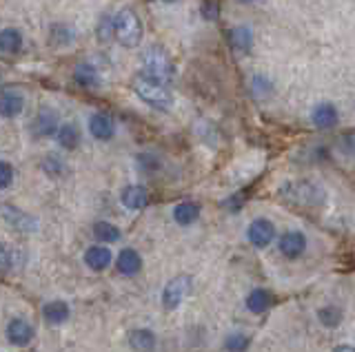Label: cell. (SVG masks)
Returning <instances> with one entry per match:
<instances>
[{
    "mask_svg": "<svg viewBox=\"0 0 355 352\" xmlns=\"http://www.w3.org/2000/svg\"><path fill=\"white\" fill-rule=\"evenodd\" d=\"M131 86H133V91H136V95L140 98V100L144 104H149L151 109H155V111H169V109L173 106V95L169 89H166V84L151 78V75H147V73L136 75Z\"/></svg>",
    "mask_w": 355,
    "mask_h": 352,
    "instance_id": "6da1fadb",
    "label": "cell"
},
{
    "mask_svg": "<svg viewBox=\"0 0 355 352\" xmlns=\"http://www.w3.org/2000/svg\"><path fill=\"white\" fill-rule=\"evenodd\" d=\"M280 193L286 202L297 204V206H318L324 202V191H322V186L311 180L286 182L280 189Z\"/></svg>",
    "mask_w": 355,
    "mask_h": 352,
    "instance_id": "7a4b0ae2",
    "label": "cell"
},
{
    "mask_svg": "<svg viewBox=\"0 0 355 352\" xmlns=\"http://www.w3.org/2000/svg\"><path fill=\"white\" fill-rule=\"evenodd\" d=\"M142 62H144V69H147V75L151 78L160 80L164 84L173 82L175 78V64L171 60V56L166 53L162 47H147L142 53Z\"/></svg>",
    "mask_w": 355,
    "mask_h": 352,
    "instance_id": "3957f363",
    "label": "cell"
},
{
    "mask_svg": "<svg viewBox=\"0 0 355 352\" xmlns=\"http://www.w3.org/2000/svg\"><path fill=\"white\" fill-rule=\"evenodd\" d=\"M114 20H116V40L120 45L127 49L138 47L142 42V34H144L138 14L133 12V9L125 7L114 16Z\"/></svg>",
    "mask_w": 355,
    "mask_h": 352,
    "instance_id": "277c9868",
    "label": "cell"
},
{
    "mask_svg": "<svg viewBox=\"0 0 355 352\" xmlns=\"http://www.w3.org/2000/svg\"><path fill=\"white\" fill-rule=\"evenodd\" d=\"M191 277L189 275H178V277H173L169 284L164 286L162 290V304L166 311H175L178 306H180L184 302V297L191 293Z\"/></svg>",
    "mask_w": 355,
    "mask_h": 352,
    "instance_id": "5b68a950",
    "label": "cell"
},
{
    "mask_svg": "<svg viewBox=\"0 0 355 352\" xmlns=\"http://www.w3.org/2000/svg\"><path fill=\"white\" fill-rule=\"evenodd\" d=\"M3 219L11 228L20 230V233H36L38 230V219L25 211H20L14 204H3Z\"/></svg>",
    "mask_w": 355,
    "mask_h": 352,
    "instance_id": "8992f818",
    "label": "cell"
},
{
    "mask_svg": "<svg viewBox=\"0 0 355 352\" xmlns=\"http://www.w3.org/2000/svg\"><path fill=\"white\" fill-rule=\"evenodd\" d=\"M33 133L38 138H51V136H58V131L62 124H58V113L53 111L49 106H42L40 111L33 118Z\"/></svg>",
    "mask_w": 355,
    "mask_h": 352,
    "instance_id": "52a82bcc",
    "label": "cell"
},
{
    "mask_svg": "<svg viewBox=\"0 0 355 352\" xmlns=\"http://www.w3.org/2000/svg\"><path fill=\"white\" fill-rule=\"evenodd\" d=\"M247 235H249V241L255 248H266L275 237V226H273V222H269V219L258 217L251 222Z\"/></svg>",
    "mask_w": 355,
    "mask_h": 352,
    "instance_id": "ba28073f",
    "label": "cell"
},
{
    "mask_svg": "<svg viewBox=\"0 0 355 352\" xmlns=\"http://www.w3.org/2000/svg\"><path fill=\"white\" fill-rule=\"evenodd\" d=\"M89 131H92V136L96 140L107 142L116 133V122L109 113H94L92 118H89Z\"/></svg>",
    "mask_w": 355,
    "mask_h": 352,
    "instance_id": "9c48e42d",
    "label": "cell"
},
{
    "mask_svg": "<svg viewBox=\"0 0 355 352\" xmlns=\"http://www.w3.org/2000/svg\"><path fill=\"white\" fill-rule=\"evenodd\" d=\"M7 339H9V344H14V346H27L33 339L31 324L25 322V319H20V317H14L7 324Z\"/></svg>",
    "mask_w": 355,
    "mask_h": 352,
    "instance_id": "30bf717a",
    "label": "cell"
},
{
    "mask_svg": "<svg viewBox=\"0 0 355 352\" xmlns=\"http://www.w3.org/2000/svg\"><path fill=\"white\" fill-rule=\"evenodd\" d=\"M306 250V237L300 230H288L280 237V252L288 259L300 257Z\"/></svg>",
    "mask_w": 355,
    "mask_h": 352,
    "instance_id": "8fae6325",
    "label": "cell"
},
{
    "mask_svg": "<svg viewBox=\"0 0 355 352\" xmlns=\"http://www.w3.org/2000/svg\"><path fill=\"white\" fill-rule=\"evenodd\" d=\"M120 202H122V206H127L129 211H140V208L147 206L149 193H147V189H144V186L131 184V186H127V189H122Z\"/></svg>",
    "mask_w": 355,
    "mask_h": 352,
    "instance_id": "7c38bea8",
    "label": "cell"
},
{
    "mask_svg": "<svg viewBox=\"0 0 355 352\" xmlns=\"http://www.w3.org/2000/svg\"><path fill=\"white\" fill-rule=\"evenodd\" d=\"M25 109V95L16 89H5L0 98V113L5 118H16Z\"/></svg>",
    "mask_w": 355,
    "mask_h": 352,
    "instance_id": "4fadbf2b",
    "label": "cell"
},
{
    "mask_svg": "<svg viewBox=\"0 0 355 352\" xmlns=\"http://www.w3.org/2000/svg\"><path fill=\"white\" fill-rule=\"evenodd\" d=\"M338 120H340L338 109L331 102L318 104L313 109V115H311V122H313V127H318V129H333L338 124Z\"/></svg>",
    "mask_w": 355,
    "mask_h": 352,
    "instance_id": "5bb4252c",
    "label": "cell"
},
{
    "mask_svg": "<svg viewBox=\"0 0 355 352\" xmlns=\"http://www.w3.org/2000/svg\"><path fill=\"white\" fill-rule=\"evenodd\" d=\"M155 344H158V339L149 328H136L129 333V346L136 352H153Z\"/></svg>",
    "mask_w": 355,
    "mask_h": 352,
    "instance_id": "9a60e30c",
    "label": "cell"
},
{
    "mask_svg": "<svg viewBox=\"0 0 355 352\" xmlns=\"http://www.w3.org/2000/svg\"><path fill=\"white\" fill-rule=\"evenodd\" d=\"M73 80L78 86H83V89H98L100 86V75L94 64H89V62H80L73 69Z\"/></svg>",
    "mask_w": 355,
    "mask_h": 352,
    "instance_id": "2e32d148",
    "label": "cell"
},
{
    "mask_svg": "<svg viewBox=\"0 0 355 352\" xmlns=\"http://www.w3.org/2000/svg\"><path fill=\"white\" fill-rule=\"evenodd\" d=\"M111 250L107 246H92L85 252V263L92 270H105L111 266Z\"/></svg>",
    "mask_w": 355,
    "mask_h": 352,
    "instance_id": "e0dca14e",
    "label": "cell"
},
{
    "mask_svg": "<svg viewBox=\"0 0 355 352\" xmlns=\"http://www.w3.org/2000/svg\"><path fill=\"white\" fill-rule=\"evenodd\" d=\"M49 40L55 47H69L76 40V29L69 27L67 23H53L49 29Z\"/></svg>",
    "mask_w": 355,
    "mask_h": 352,
    "instance_id": "ac0fdd59",
    "label": "cell"
},
{
    "mask_svg": "<svg viewBox=\"0 0 355 352\" xmlns=\"http://www.w3.org/2000/svg\"><path fill=\"white\" fill-rule=\"evenodd\" d=\"M116 263H118V270L122 275H136L142 268V259H140V255L133 248L122 250L120 255H118V259H116Z\"/></svg>",
    "mask_w": 355,
    "mask_h": 352,
    "instance_id": "d6986e66",
    "label": "cell"
},
{
    "mask_svg": "<svg viewBox=\"0 0 355 352\" xmlns=\"http://www.w3.org/2000/svg\"><path fill=\"white\" fill-rule=\"evenodd\" d=\"M229 45L238 51H251L253 47V31L249 27H233L229 31Z\"/></svg>",
    "mask_w": 355,
    "mask_h": 352,
    "instance_id": "ffe728a7",
    "label": "cell"
},
{
    "mask_svg": "<svg viewBox=\"0 0 355 352\" xmlns=\"http://www.w3.org/2000/svg\"><path fill=\"white\" fill-rule=\"evenodd\" d=\"M198 217H200V206L196 202H180V204L173 208V219L180 226L193 224Z\"/></svg>",
    "mask_w": 355,
    "mask_h": 352,
    "instance_id": "44dd1931",
    "label": "cell"
},
{
    "mask_svg": "<svg viewBox=\"0 0 355 352\" xmlns=\"http://www.w3.org/2000/svg\"><path fill=\"white\" fill-rule=\"evenodd\" d=\"M69 306H67L64 302H49V304H44L42 308V315L44 319H47L49 324H64L67 319H69Z\"/></svg>",
    "mask_w": 355,
    "mask_h": 352,
    "instance_id": "7402d4cb",
    "label": "cell"
},
{
    "mask_svg": "<svg viewBox=\"0 0 355 352\" xmlns=\"http://www.w3.org/2000/svg\"><path fill=\"white\" fill-rule=\"evenodd\" d=\"M0 49H3L5 53H9V56H14V53H18L22 49V34L18 29H3L0 31Z\"/></svg>",
    "mask_w": 355,
    "mask_h": 352,
    "instance_id": "603a6c76",
    "label": "cell"
},
{
    "mask_svg": "<svg viewBox=\"0 0 355 352\" xmlns=\"http://www.w3.org/2000/svg\"><path fill=\"white\" fill-rule=\"evenodd\" d=\"M55 140H58V145L67 151H73L78 145H80V131H78V127L73 122H67L60 127L58 136H55Z\"/></svg>",
    "mask_w": 355,
    "mask_h": 352,
    "instance_id": "cb8c5ba5",
    "label": "cell"
},
{
    "mask_svg": "<svg viewBox=\"0 0 355 352\" xmlns=\"http://www.w3.org/2000/svg\"><path fill=\"white\" fill-rule=\"evenodd\" d=\"M269 304H271V295L266 293V290H262V288L251 290L249 297H247V308H249L251 313H255V315L264 313L266 308H269Z\"/></svg>",
    "mask_w": 355,
    "mask_h": 352,
    "instance_id": "d4e9b609",
    "label": "cell"
},
{
    "mask_svg": "<svg viewBox=\"0 0 355 352\" xmlns=\"http://www.w3.org/2000/svg\"><path fill=\"white\" fill-rule=\"evenodd\" d=\"M94 237L98 241H107V244H111V241L120 239V230H118V226L109 224V222H96L94 224Z\"/></svg>",
    "mask_w": 355,
    "mask_h": 352,
    "instance_id": "484cf974",
    "label": "cell"
},
{
    "mask_svg": "<svg viewBox=\"0 0 355 352\" xmlns=\"http://www.w3.org/2000/svg\"><path fill=\"white\" fill-rule=\"evenodd\" d=\"M64 162L62 158L58 156H53V153H49V156H44L42 158V171L49 175V178H60V175L64 173Z\"/></svg>",
    "mask_w": 355,
    "mask_h": 352,
    "instance_id": "4316f807",
    "label": "cell"
},
{
    "mask_svg": "<svg viewBox=\"0 0 355 352\" xmlns=\"http://www.w3.org/2000/svg\"><path fill=\"white\" fill-rule=\"evenodd\" d=\"M96 36L100 42H109L111 38L116 36V20L111 16H103L100 18V23L96 27Z\"/></svg>",
    "mask_w": 355,
    "mask_h": 352,
    "instance_id": "83f0119b",
    "label": "cell"
},
{
    "mask_svg": "<svg viewBox=\"0 0 355 352\" xmlns=\"http://www.w3.org/2000/svg\"><path fill=\"white\" fill-rule=\"evenodd\" d=\"M318 317H320L322 326H327V328H336L342 322V313H340V308H336V306L322 308V311L318 313Z\"/></svg>",
    "mask_w": 355,
    "mask_h": 352,
    "instance_id": "f1b7e54d",
    "label": "cell"
},
{
    "mask_svg": "<svg viewBox=\"0 0 355 352\" xmlns=\"http://www.w3.org/2000/svg\"><path fill=\"white\" fill-rule=\"evenodd\" d=\"M249 344H251V339L247 335H242V333H233L225 341V346H227L229 352H244L249 348Z\"/></svg>",
    "mask_w": 355,
    "mask_h": 352,
    "instance_id": "f546056e",
    "label": "cell"
},
{
    "mask_svg": "<svg viewBox=\"0 0 355 352\" xmlns=\"http://www.w3.org/2000/svg\"><path fill=\"white\" fill-rule=\"evenodd\" d=\"M11 182H14V169L9 162H0V189H9Z\"/></svg>",
    "mask_w": 355,
    "mask_h": 352,
    "instance_id": "4dcf8cb0",
    "label": "cell"
},
{
    "mask_svg": "<svg viewBox=\"0 0 355 352\" xmlns=\"http://www.w3.org/2000/svg\"><path fill=\"white\" fill-rule=\"evenodd\" d=\"M138 162H140V169L147 171V173H153L155 169L160 167V162L155 156H151V153H142V156H138Z\"/></svg>",
    "mask_w": 355,
    "mask_h": 352,
    "instance_id": "1f68e13d",
    "label": "cell"
},
{
    "mask_svg": "<svg viewBox=\"0 0 355 352\" xmlns=\"http://www.w3.org/2000/svg\"><path fill=\"white\" fill-rule=\"evenodd\" d=\"M202 16L207 20L218 18V3H216V0H207V3L202 5Z\"/></svg>",
    "mask_w": 355,
    "mask_h": 352,
    "instance_id": "d6a6232c",
    "label": "cell"
},
{
    "mask_svg": "<svg viewBox=\"0 0 355 352\" xmlns=\"http://www.w3.org/2000/svg\"><path fill=\"white\" fill-rule=\"evenodd\" d=\"M0 263H3V270L9 272V268H11V250H9V246H3V255H0Z\"/></svg>",
    "mask_w": 355,
    "mask_h": 352,
    "instance_id": "836d02e7",
    "label": "cell"
},
{
    "mask_svg": "<svg viewBox=\"0 0 355 352\" xmlns=\"http://www.w3.org/2000/svg\"><path fill=\"white\" fill-rule=\"evenodd\" d=\"M333 352H355V348H351V346H338Z\"/></svg>",
    "mask_w": 355,
    "mask_h": 352,
    "instance_id": "e575fe53",
    "label": "cell"
},
{
    "mask_svg": "<svg viewBox=\"0 0 355 352\" xmlns=\"http://www.w3.org/2000/svg\"><path fill=\"white\" fill-rule=\"evenodd\" d=\"M162 3H166V5H173V3H178V0H162Z\"/></svg>",
    "mask_w": 355,
    "mask_h": 352,
    "instance_id": "d590c367",
    "label": "cell"
},
{
    "mask_svg": "<svg viewBox=\"0 0 355 352\" xmlns=\"http://www.w3.org/2000/svg\"><path fill=\"white\" fill-rule=\"evenodd\" d=\"M242 3H253V0H242Z\"/></svg>",
    "mask_w": 355,
    "mask_h": 352,
    "instance_id": "8d00e7d4",
    "label": "cell"
}]
</instances>
